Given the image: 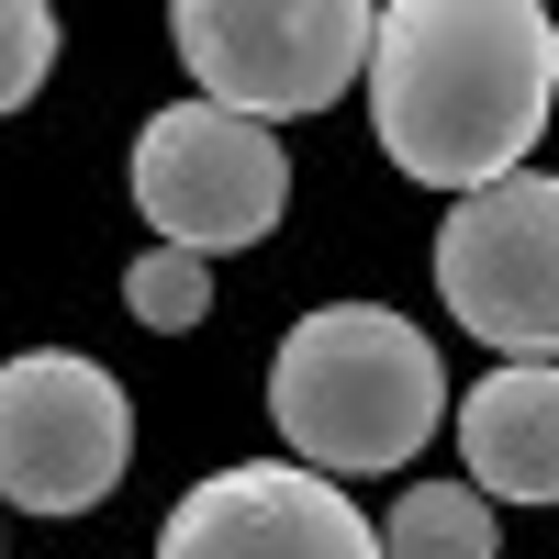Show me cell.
I'll return each instance as SVG.
<instances>
[{
  "label": "cell",
  "mask_w": 559,
  "mask_h": 559,
  "mask_svg": "<svg viewBox=\"0 0 559 559\" xmlns=\"http://www.w3.org/2000/svg\"><path fill=\"white\" fill-rule=\"evenodd\" d=\"M559 112V23L537 0H392L369 45L381 157L426 191H492Z\"/></svg>",
  "instance_id": "6da1fadb"
},
{
  "label": "cell",
  "mask_w": 559,
  "mask_h": 559,
  "mask_svg": "<svg viewBox=\"0 0 559 559\" xmlns=\"http://www.w3.org/2000/svg\"><path fill=\"white\" fill-rule=\"evenodd\" d=\"M492 503L471 481H414L392 503V526H381V559H492Z\"/></svg>",
  "instance_id": "9c48e42d"
},
{
  "label": "cell",
  "mask_w": 559,
  "mask_h": 559,
  "mask_svg": "<svg viewBox=\"0 0 559 559\" xmlns=\"http://www.w3.org/2000/svg\"><path fill=\"white\" fill-rule=\"evenodd\" d=\"M134 202H146L157 247L224 258V247H258L292 213V157H280L269 123L224 112V102H168L134 134Z\"/></svg>",
  "instance_id": "5b68a950"
},
{
  "label": "cell",
  "mask_w": 559,
  "mask_h": 559,
  "mask_svg": "<svg viewBox=\"0 0 559 559\" xmlns=\"http://www.w3.org/2000/svg\"><path fill=\"white\" fill-rule=\"evenodd\" d=\"M168 45L202 102L247 112V123H292L369 79L381 12L369 0H179Z\"/></svg>",
  "instance_id": "3957f363"
},
{
  "label": "cell",
  "mask_w": 559,
  "mask_h": 559,
  "mask_svg": "<svg viewBox=\"0 0 559 559\" xmlns=\"http://www.w3.org/2000/svg\"><path fill=\"white\" fill-rule=\"evenodd\" d=\"M134 459V403L102 358L23 347L0 358V503L23 515H90Z\"/></svg>",
  "instance_id": "277c9868"
},
{
  "label": "cell",
  "mask_w": 559,
  "mask_h": 559,
  "mask_svg": "<svg viewBox=\"0 0 559 559\" xmlns=\"http://www.w3.org/2000/svg\"><path fill=\"white\" fill-rule=\"evenodd\" d=\"M437 292L503 358H559V179H492L437 224Z\"/></svg>",
  "instance_id": "8992f818"
},
{
  "label": "cell",
  "mask_w": 559,
  "mask_h": 559,
  "mask_svg": "<svg viewBox=\"0 0 559 559\" xmlns=\"http://www.w3.org/2000/svg\"><path fill=\"white\" fill-rule=\"evenodd\" d=\"M437 414H448V369L426 324H403L392 302H324L269 358V426L324 481L403 471L437 437Z\"/></svg>",
  "instance_id": "7a4b0ae2"
},
{
  "label": "cell",
  "mask_w": 559,
  "mask_h": 559,
  "mask_svg": "<svg viewBox=\"0 0 559 559\" xmlns=\"http://www.w3.org/2000/svg\"><path fill=\"white\" fill-rule=\"evenodd\" d=\"M45 68H57V12L45 0H0V112H23Z\"/></svg>",
  "instance_id": "8fae6325"
},
{
  "label": "cell",
  "mask_w": 559,
  "mask_h": 559,
  "mask_svg": "<svg viewBox=\"0 0 559 559\" xmlns=\"http://www.w3.org/2000/svg\"><path fill=\"white\" fill-rule=\"evenodd\" d=\"M459 448H471L481 503H559V358H503L459 403Z\"/></svg>",
  "instance_id": "ba28073f"
},
{
  "label": "cell",
  "mask_w": 559,
  "mask_h": 559,
  "mask_svg": "<svg viewBox=\"0 0 559 559\" xmlns=\"http://www.w3.org/2000/svg\"><path fill=\"white\" fill-rule=\"evenodd\" d=\"M123 313L157 324V336H191V324L213 313V269H202L191 247H146V258L123 269Z\"/></svg>",
  "instance_id": "30bf717a"
},
{
  "label": "cell",
  "mask_w": 559,
  "mask_h": 559,
  "mask_svg": "<svg viewBox=\"0 0 559 559\" xmlns=\"http://www.w3.org/2000/svg\"><path fill=\"white\" fill-rule=\"evenodd\" d=\"M157 559H381V526L347 503V481L302 459H258V471H213L179 492Z\"/></svg>",
  "instance_id": "52a82bcc"
}]
</instances>
